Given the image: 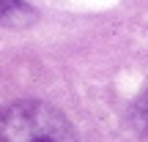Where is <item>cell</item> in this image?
Here are the masks:
<instances>
[{"instance_id":"cell-2","label":"cell","mask_w":148,"mask_h":142,"mask_svg":"<svg viewBox=\"0 0 148 142\" xmlns=\"http://www.w3.org/2000/svg\"><path fill=\"white\" fill-rule=\"evenodd\" d=\"M30 19H33V11L27 3H22V0H0V25L19 27V25H27Z\"/></svg>"},{"instance_id":"cell-3","label":"cell","mask_w":148,"mask_h":142,"mask_svg":"<svg viewBox=\"0 0 148 142\" xmlns=\"http://www.w3.org/2000/svg\"><path fill=\"white\" fill-rule=\"evenodd\" d=\"M134 123H137V128L143 134H148V93L137 101V107H134Z\"/></svg>"},{"instance_id":"cell-1","label":"cell","mask_w":148,"mask_h":142,"mask_svg":"<svg viewBox=\"0 0 148 142\" xmlns=\"http://www.w3.org/2000/svg\"><path fill=\"white\" fill-rule=\"evenodd\" d=\"M0 142H77L71 123L41 101L0 107Z\"/></svg>"}]
</instances>
